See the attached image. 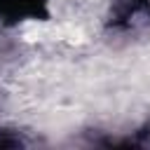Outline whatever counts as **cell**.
I'll return each mask as SVG.
<instances>
[{"label":"cell","instance_id":"1","mask_svg":"<svg viewBox=\"0 0 150 150\" xmlns=\"http://www.w3.org/2000/svg\"><path fill=\"white\" fill-rule=\"evenodd\" d=\"M148 5H150V0H148Z\"/></svg>","mask_w":150,"mask_h":150}]
</instances>
